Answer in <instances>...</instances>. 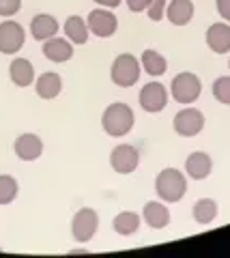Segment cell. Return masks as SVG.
Returning <instances> with one entry per match:
<instances>
[{
  "mask_svg": "<svg viewBox=\"0 0 230 258\" xmlns=\"http://www.w3.org/2000/svg\"><path fill=\"white\" fill-rule=\"evenodd\" d=\"M101 125H104L106 134L114 136V138H121V136L131 132L133 112L127 103H110V106L106 108V112H104Z\"/></svg>",
  "mask_w": 230,
  "mask_h": 258,
  "instance_id": "1",
  "label": "cell"
},
{
  "mask_svg": "<svg viewBox=\"0 0 230 258\" xmlns=\"http://www.w3.org/2000/svg\"><path fill=\"white\" fill-rule=\"evenodd\" d=\"M155 189L160 194V198L166 200V203H179L187 191V181L183 172L174 170V168H166V170L157 174Z\"/></svg>",
  "mask_w": 230,
  "mask_h": 258,
  "instance_id": "2",
  "label": "cell"
},
{
  "mask_svg": "<svg viewBox=\"0 0 230 258\" xmlns=\"http://www.w3.org/2000/svg\"><path fill=\"white\" fill-rule=\"evenodd\" d=\"M140 78V64L138 58L131 54H121L116 56L114 62H112V82L116 86H133Z\"/></svg>",
  "mask_w": 230,
  "mask_h": 258,
  "instance_id": "3",
  "label": "cell"
},
{
  "mask_svg": "<svg viewBox=\"0 0 230 258\" xmlns=\"http://www.w3.org/2000/svg\"><path fill=\"white\" fill-rule=\"evenodd\" d=\"M170 88H172V97L179 103H194L198 97H200L202 84H200V80H198V76L185 71V74H179L172 80Z\"/></svg>",
  "mask_w": 230,
  "mask_h": 258,
  "instance_id": "4",
  "label": "cell"
},
{
  "mask_svg": "<svg viewBox=\"0 0 230 258\" xmlns=\"http://www.w3.org/2000/svg\"><path fill=\"white\" fill-rule=\"evenodd\" d=\"M202 127H204V116L196 108H185L174 116V132L179 136H185V138L198 136L202 132Z\"/></svg>",
  "mask_w": 230,
  "mask_h": 258,
  "instance_id": "5",
  "label": "cell"
},
{
  "mask_svg": "<svg viewBox=\"0 0 230 258\" xmlns=\"http://www.w3.org/2000/svg\"><path fill=\"white\" fill-rule=\"evenodd\" d=\"M110 164H112V168L118 174H129L140 164V153L131 144H118V147H114L112 155H110Z\"/></svg>",
  "mask_w": 230,
  "mask_h": 258,
  "instance_id": "6",
  "label": "cell"
},
{
  "mask_svg": "<svg viewBox=\"0 0 230 258\" xmlns=\"http://www.w3.org/2000/svg\"><path fill=\"white\" fill-rule=\"evenodd\" d=\"M97 224H99V217L93 209H80L73 217V224H71V230H73L75 241H80V243L91 241L95 230H97Z\"/></svg>",
  "mask_w": 230,
  "mask_h": 258,
  "instance_id": "7",
  "label": "cell"
},
{
  "mask_svg": "<svg viewBox=\"0 0 230 258\" xmlns=\"http://www.w3.org/2000/svg\"><path fill=\"white\" fill-rule=\"evenodd\" d=\"M168 103V93L166 86L160 82H150L140 91V106L146 112H162Z\"/></svg>",
  "mask_w": 230,
  "mask_h": 258,
  "instance_id": "8",
  "label": "cell"
},
{
  "mask_svg": "<svg viewBox=\"0 0 230 258\" xmlns=\"http://www.w3.org/2000/svg\"><path fill=\"white\" fill-rule=\"evenodd\" d=\"M24 28L18 22H3L0 24V52L15 54L24 45Z\"/></svg>",
  "mask_w": 230,
  "mask_h": 258,
  "instance_id": "9",
  "label": "cell"
},
{
  "mask_svg": "<svg viewBox=\"0 0 230 258\" xmlns=\"http://www.w3.org/2000/svg\"><path fill=\"white\" fill-rule=\"evenodd\" d=\"M116 26H118L116 15L106 9H95L89 15V28L97 37H112L116 32Z\"/></svg>",
  "mask_w": 230,
  "mask_h": 258,
  "instance_id": "10",
  "label": "cell"
},
{
  "mask_svg": "<svg viewBox=\"0 0 230 258\" xmlns=\"http://www.w3.org/2000/svg\"><path fill=\"white\" fill-rule=\"evenodd\" d=\"M41 153H43V142L35 134H22L15 140V155L24 161H35L41 157Z\"/></svg>",
  "mask_w": 230,
  "mask_h": 258,
  "instance_id": "11",
  "label": "cell"
},
{
  "mask_svg": "<svg viewBox=\"0 0 230 258\" xmlns=\"http://www.w3.org/2000/svg\"><path fill=\"white\" fill-rule=\"evenodd\" d=\"M211 168H213V161H211V157L207 155V153H202V151L192 153V155L187 157V161H185L187 174L192 176V179H196V181L207 179V176L211 174Z\"/></svg>",
  "mask_w": 230,
  "mask_h": 258,
  "instance_id": "12",
  "label": "cell"
},
{
  "mask_svg": "<svg viewBox=\"0 0 230 258\" xmlns=\"http://www.w3.org/2000/svg\"><path fill=\"white\" fill-rule=\"evenodd\" d=\"M207 45L217 54L230 52V26L228 24H213L207 30Z\"/></svg>",
  "mask_w": 230,
  "mask_h": 258,
  "instance_id": "13",
  "label": "cell"
},
{
  "mask_svg": "<svg viewBox=\"0 0 230 258\" xmlns=\"http://www.w3.org/2000/svg\"><path fill=\"white\" fill-rule=\"evenodd\" d=\"M30 32H33V37L37 41H47V39H52L58 32V22L54 20L52 15L41 13L30 22Z\"/></svg>",
  "mask_w": 230,
  "mask_h": 258,
  "instance_id": "14",
  "label": "cell"
},
{
  "mask_svg": "<svg viewBox=\"0 0 230 258\" xmlns=\"http://www.w3.org/2000/svg\"><path fill=\"white\" fill-rule=\"evenodd\" d=\"M43 54H45V58H50L52 62H65L73 56V47H71V43L65 41V39L52 37V39L45 41Z\"/></svg>",
  "mask_w": 230,
  "mask_h": 258,
  "instance_id": "15",
  "label": "cell"
},
{
  "mask_svg": "<svg viewBox=\"0 0 230 258\" xmlns=\"http://www.w3.org/2000/svg\"><path fill=\"white\" fill-rule=\"evenodd\" d=\"M168 20L174 24V26H185V24L192 22L194 18V5L192 0H172L168 5Z\"/></svg>",
  "mask_w": 230,
  "mask_h": 258,
  "instance_id": "16",
  "label": "cell"
},
{
  "mask_svg": "<svg viewBox=\"0 0 230 258\" xmlns=\"http://www.w3.org/2000/svg\"><path fill=\"white\" fill-rule=\"evenodd\" d=\"M144 222L150 226V228H166L170 224V211L168 207H164L162 203H146L144 205Z\"/></svg>",
  "mask_w": 230,
  "mask_h": 258,
  "instance_id": "17",
  "label": "cell"
},
{
  "mask_svg": "<svg viewBox=\"0 0 230 258\" xmlns=\"http://www.w3.org/2000/svg\"><path fill=\"white\" fill-rule=\"evenodd\" d=\"M9 74H11L13 84H18L22 88L30 86L35 80V69H33V64H30V60H26V58H15L9 67Z\"/></svg>",
  "mask_w": 230,
  "mask_h": 258,
  "instance_id": "18",
  "label": "cell"
},
{
  "mask_svg": "<svg viewBox=\"0 0 230 258\" xmlns=\"http://www.w3.org/2000/svg\"><path fill=\"white\" fill-rule=\"evenodd\" d=\"M62 88V80L58 74H43L37 80V95L41 99H54Z\"/></svg>",
  "mask_w": 230,
  "mask_h": 258,
  "instance_id": "19",
  "label": "cell"
},
{
  "mask_svg": "<svg viewBox=\"0 0 230 258\" xmlns=\"http://www.w3.org/2000/svg\"><path fill=\"white\" fill-rule=\"evenodd\" d=\"M142 67H144L148 76H164L166 69H168V62H166V58L160 52L146 50L142 52Z\"/></svg>",
  "mask_w": 230,
  "mask_h": 258,
  "instance_id": "20",
  "label": "cell"
},
{
  "mask_svg": "<svg viewBox=\"0 0 230 258\" xmlns=\"http://www.w3.org/2000/svg\"><path fill=\"white\" fill-rule=\"evenodd\" d=\"M140 228V217L138 213H133V211H123V213H118L114 217V230L118 232V235H133Z\"/></svg>",
  "mask_w": 230,
  "mask_h": 258,
  "instance_id": "21",
  "label": "cell"
},
{
  "mask_svg": "<svg viewBox=\"0 0 230 258\" xmlns=\"http://www.w3.org/2000/svg\"><path fill=\"white\" fill-rule=\"evenodd\" d=\"M217 217V203L211 198H202L194 205V220L198 224H211Z\"/></svg>",
  "mask_w": 230,
  "mask_h": 258,
  "instance_id": "22",
  "label": "cell"
},
{
  "mask_svg": "<svg viewBox=\"0 0 230 258\" xmlns=\"http://www.w3.org/2000/svg\"><path fill=\"white\" fill-rule=\"evenodd\" d=\"M65 35L69 37V41H73L78 45L86 43L89 35H86V24L80 15H71V18L65 22Z\"/></svg>",
  "mask_w": 230,
  "mask_h": 258,
  "instance_id": "23",
  "label": "cell"
},
{
  "mask_svg": "<svg viewBox=\"0 0 230 258\" xmlns=\"http://www.w3.org/2000/svg\"><path fill=\"white\" fill-rule=\"evenodd\" d=\"M18 196V181L9 174H0V205H9Z\"/></svg>",
  "mask_w": 230,
  "mask_h": 258,
  "instance_id": "24",
  "label": "cell"
},
{
  "mask_svg": "<svg viewBox=\"0 0 230 258\" xmlns=\"http://www.w3.org/2000/svg\"><path fill=\"white\" fill-rule=\"evenodd\" d=\"M213 97L219 103H224V106H230V78L228 76L215 80V84H213Z\"/></svg>",
  "mask_w": 230,
  "mask_h": 258,
  "instance_id": "25",
  "label": "cell"
},
{
  "mask_svg": "<svg viewBox=\"0 0 230 258\" xmlns=\"http://www.w3.org/2000/svg\"><path fill=\"white\" fill-rule=\"evenodd\" d=\"M22 7V0H0V15L3 18H11L20 11Z\"/></svg>",
  "mask_w": 230,
  "mask_h": 258,
  "instance_id": "26",
  "label": "cell"
},
{
  "mask_svg": "<svg viewBox=\"0 0 230 258\" xmlns=\"http://www.w3.org/2000/svg\"><path fill=\"white\" fill-rule=\"evenodd\" d=\"M166 11V0H150L148 5V18L153 22H160Z\"/></svg>",
  "mask_w": 230,
  "mask_h": 258,
  "instance_id": "27",
  "label": "cell"
},
{
  "mask_svg": "<svg viewBox=\"0 0 230 258\" xmlns=\"http://www.w3.org/2000/svg\"><path fill=\"white\" fill-rule=\"evenodd\" d=\"M148 5H150V0H127V7H129L131 11H136V13L148 9Z\"/></svg>",
  "mask_w": 230,
  "mask_h": 258,
  "instance_id": "28",
  "label": "cell"
},
{
  "mask_svg": "<svg viewBox=\"0 0 230 258\" xmlns=\"http://www.w3.org/2000/svg\"><path fill=\"white\" fill-rule=\"evenodd\" d=\"M217 11L226 22H230V0H217Z\"/></svg>",
  "mask_w": 230,
  "mask_h": 258,
  "instance_id": "29",
  "label": "cell"
},
{
  "mask_svg": "<svg viewBox=\"0 0 230 258\" xmlns=\"http://www.w3.org/2000/svg\"><path fill=\"white\" fill-rule=\"evenodd\" d=\"M97 5H104V7H118L121 5V0H95Z\"/></svg>",
  "mask_w": 230,
  "mask_h": 258,
  "instance_id": "30",
  "label": "cell"
},
{
  "mask_svg": "<svg viewBox=\"0 0 230 258\" xmlns=\"http://www.w3.org/2000/svg\"><path fill=\"white\" fill-rule=\"evenodd\" d=\"M228 64H230V62H228Z\"/></svg>",
  "mask_w": 230,
  "mask_h": 258,
  "instance_id": "31",
  "label": "cell"
}]
</instances>
